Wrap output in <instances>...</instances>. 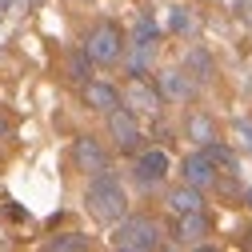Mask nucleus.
<instances>
[{
  "instance_id": "nucleus-1",
  "label": "nucleus",
  "mask_w": 252,
  "mask_h": 252,
  "mask_svg": "<svg viewBox=\"0 0 252 252\" xmlns=\"http://www.w3.org/2000/svg\"><path fill=\"white\" fill-rule=\"evenodd\" d=\"M84 204L88 212L100 220V224H120L124 212H128V196H124V188L112 172H96L88 184V192H84Z\"/></svg>"
},
{
  "instance_id": "nucleus-2",
  "label": "nucleus",
  "mask_w": 252,
  "mask_h": 252,
  "mask_svg": "<svg viewBox=\"0 0 252 252\" xmlns=\"http://www.w3.org/2000/svg\"><path fill=\"white\" fill-rule=\"evenodd\" d=\"M160 224H156L152 216H124L120 224H116V236L112 244L124 248V252H152V248H160Z\"/></svg>"
},
{
  "instance_id": "nucleus-3",
  "label": "nucleus",
  "mask_w": 252,
  "mask_h": 252,
  "mask_svg": "<svg viewBox=\"0 0 252 252\" xmlns=\"http://www.w3.org/2000/svg\"><path fill=\"white\" fill-rule=\"evenodd\" d=\"M84 52L92 56V64H116V60L124 56V32L116 24H96L88 32V40H84Z\"/></svg>"
},
{
  "instance_id": "nucleus-4",
  "label": "nucleus",
  "mask_w": 252,
  "mask_h": 252,
  "mask_svg": "<svg viewBox=\"0 0 252 252\" xmlns=\"http://www.w3.org/2000/svg\"><path fill=\"white\" fill-rule=\"evenodd\" d=\"M124 108H132V112H144V116H156L160 112V104H164V92L160 88H152L144 76H132L128 84H124Z\"/></svg>"
},
{
  "instance_id": "nucleus-5",
  "label": "nucleus",
  "mask_w": 252,
  "mask_h": 252,
  "mask_svg": "<svg viewBox=\"0 0 252 252\" xmlns=\"http://www.w3.org/2000/svg\"><path fill=\"white\" fill-rule=\"evenodd\" d=\"M108 132H112V140H116L120 152H136L140 140H144L132 108H116V112H108Z\"/></svg>"
},
{
  "instance_id": "nucleus-6",
  "label": "nucleus",
  "mask_w": 252,
  "mask_h": 252,
  "mask_svg": "<svg viewBox=\"0 0 252 252\" xmlns=\"http://www.w3.org/2000/svg\"><path fill=\"white\" fill-rule=\"evenodd\" d=\"M72 160H76V168L88 172V176L108 172V148H104L100 140H92V136H80V140L72 144Z\"/></svg>"
},
{
  "instance_id": "nucleus-7",
  "label": "nucleus",
  "mask_w": 252,
  "mask_h": 252,
  "mask_svg": "<svg viewBox=\"0 0 252 252\" xmlns=\"http://www.w3.org/2000/svg\"><path fill=\"white\" fill-rule=\"evenodd\" d=\"M80 96H84L88 108H96V112H104V116L124 104V96H120L112 84H104V80H84V84H80Z\"/></svg>"
},
{
  "instance_id": "nucleus-8",
  "label": "nucleus",
  "mask_w": 252,
  "mask_h": 252,
  "mask_svg": "<svg viewBox=\"0 0 252 252\" xmlns=\"http://www.w3.org/2000/svg\"><path fill=\"white\" fill-rule=\"evenodd\" d=\"M168 176V152L160 148H148L136 156V180L140 184H156V180H164Z\"/></svg>"
},
{
  "instance_id": "nucleus-9",
  "label": "nucleus",
  "mask_w": 252,
  "mask_h": 252,
  "mask_svg": "<svg viewBox=\"0 0 252 252\" xmlns=\"http://www.w3.org/2000/svg\"><path fill=\"white\" fill-rule=\"evenodd\" d=\"M156 88L164 92V100H192L196 96V80H188V72H160V80H156Z\"/></svg>"
},
{
  "instance_id": "nucleus-10",
  "label": "nucleus",
  "mask_w": 252,
  "mask_h": 252,
  "mask_svg": "<svg viewBox=\"0 0 252 252\" xmlns=\"http://www.w3.org/2000/svg\"><path fill=\"white\" fill-rule=\"evenodd\" d=\"M184 180L188 184H196V188H212L216 184V164L208 160V152L200 148V152H192L184 160Z\"/></svg>"
},
{
  "instance_id": "nucleus-11",
  "label": "nucleus",
  "mask_w": 252,
  "mask_h": 252,
  "mask_svg": "<svg viewBox=\"0 0 252 252\" xmlns=\"http://www.w3.org/2000/svg\"><path fill=\"white\" fill-rule=\"evenodd\" d=\"M208 236V216L204 212H184V216H176V240L180 244H200Z\"/></svg>"
},
{
  "instance_id": "nucleus-12",
  "label": "nucleus",
  "mask_w": 252,
  "mask_h": 252,
  "mask_svg": "<svg viewBox=\"0 0 252 252\" xmlns=\"http://www.w3.org/2000/svg\"><path fill=\"white\" fill-rule=\"evenodd\" d=\"M168 208H172L176 216H184V212H204V192H200L196 184L172 188V192H168Z\"/></svg>"
},
{
  "instance_id": "nucleus-13",
  "label": "nucleus",
  "mask_w": 252,
  "mask_h": 252,
  "mask_svg": "<svg viewBox=\"0 0 252 252\" xmlns=\"http://www.w3.org/2000/svg\"><path fill=\"white\" fill-rule=\"evenodd\" d=\"M184 132H188V140H196L200 148H204V144H212V140H220V136H216V120H212V116H204V112H192V116H188Z\"/></svg>"
},
{
  "instance_id": "nucleus-14",
  "label": "nucleus",
  "mask_w": 252,
  "mask_h": 252,
  "mask_svg": "<svg viewBox=\"0 0 252 252\" xmlns=\"http://www.w3.org/2000/svg\"><path fill=\"white\" fill-rule=\"evenodd\" d=\"M204 152H208V160L220 168V172H236V152L232 148H224L220 140H212V144H204Z\"/></svg>"
},
{
  "instance_id": "nucleus-15",
  "label": "nucleus",
  "mask_w": 252,
  "mask_h": 252,
  "mask_svg": "<svg viewBox=\"0 0 252 252\" xmlns=\"http://www.w3.org/2000/svg\"><path fill=\"white\" fill-rule=\"evenodd\" d=\"M48 248H56V252H80V248H88V236H80V232H60V236L48 240Z\"/></svg>"
},
{
  "instance_id": "nucleus-16",
  "label": "nucleus",
  "mask_w": 252,
  "mask_h": 252,
  "mask_svg": "<svg viewBox=\"0 0 252 252\" xmlns=\"http://www.w3.org/2000/svg\"><path fill=\"white\" fill-rule=\"evenodd\" d=\"M184 64H188V68L196 72V80H208V76H212V56H208L204 48H192V52H188V60H184Z\"/></svg>"
},
{
  "instance_id": "nucleus-17",
  "label": "nucleus",
  "mask_w": 252,
  "mask_h": 252,
  "mask_svg": "<svg viewBox=\"0 0 252 252\" xmlns=\"http://www.w3.org/2000/svg\"><path fill=\"white\" fill-rule=\"evenodd\" d=\"M88 64H92V56L80 48V52H72L68 56V80H76V84H84L88 80Z\"/></svg>"
},
{
  "instance_id": "nucleus-18",
  "label": "nucleus",
  "mask_w": 252,
  "mask_h": 252,
  "mask_svg": "<svg viewBox=\"0 0 252 252\" xmlns=\"http://www.w3.org/2000/svg\"><path fill=\"white\" fill-rule=\"evenodd\" d=\"M136 44H156V24L152 20H140L136 24Z\"/></svg>"
},
{
  "instance_id": "nucleus-19",
  "label": "nucleus",
  "mask_w": 252,
  "mask_h": 252,
  "mask_svg": "<svg viewBox=\"0 0 252 252\" xmlns=\"http://www.w3.org/2000/svg\"><path fill=\"white\" fill-rule=\"evenodd\" d=\"M172 28H176V32H188V28H192V16H188V8H172Z\"/></svg>"
},
{
  "instance_id": "nucleus-20",
  "label": "nucleus",
  "mask_w": 252,
  "mask_h": 252,
  "mask_svg": "<svg viewBox=\"0 0 252 252\" xmlns=\"http://www.w3.org/2000/svg\"><path fill=\"white\" fill-rule=\"evenodd\" d=\"M236 132H240V140H244V148L252 152V124H244V120H240V124H236Z\"/></svg>"
},
{
  "instance_id": "nucleus-21",
  "label": "nucleus",
  "mask_w": 252,
  "mask_h": 252,
  "mask_svg": "<svg viewBox=\"0 0 252 252\" xmlns=\"http://www.w3.org/2000/svg\"><path fill=\"white\" fill-rule=\"evenodd\" d=\"M8 132H12V120H8V116H0V136H8Z\"/></svg>"
},
{
  "instance_id": "nucleus-22",
  "label": "nucleus",
  "mask_w": 252,
  "mask_h": 252,
  "mask_svg": "<svg viewBox=\"0 0 252 252\" xmlns=\"http://www.w3.org/2000/svg\"><path fill=\"white\" fill-rule=\"evenodd\" d=\"M244 200H248V208H252V188H248V192H244Z\"/></svg>"
}]
</instances>
